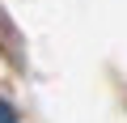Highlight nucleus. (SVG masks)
Here are the masks:
<instances>
[{
  "label": "nucleus",
  "instance_id": "nucleus-1",
  "mask_svg": "<svg viewBox=\"0 0 127 123\" xmlns=\"http://www.w3.org/2000/svg\"><path fill=\"white\" fill-rule=\"evenodd\" d=\"M0 123H21V119H17V110H13V102H9V98H0Z\"/></svg>",
  "mask_w": 127,
  "mask_h": 123
}]
</instances>
